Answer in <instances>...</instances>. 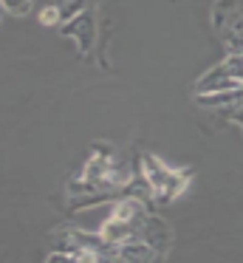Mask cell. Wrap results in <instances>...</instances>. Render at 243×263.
<instances>
[{"instance_id":"obj_2","label":"cell","mask_w":243,"mask_h":263,"mask_svg":"<svg viewBox=\"0 0 243 263\" xmlns=\"http://www.w3.org/2000/svg\"><path fill=\"white\" fill-rule=\"evenodd\" d=\"M235 88H243V82L237 80L229 71V65L220 63L215 71H209L201 82H198V93H212V91H235Z\"/></svg>"},{"instance_id":"obj_1","label":"cell","mask_w":243,"mask_h":263,"mask_svg":"<svg viewBox=\"0 0 243 263\" xmlns=\"http://www.w3.org/2000/svg\"><path fill=\"white\" fill-rule=\"evenodd\" d=\"M144 164L150 167V170H144L147 173V181H150V187L156 190L161 198H173V195H178L181 187L186 184V176L170 170V167H161L156 159H153V156H147Z\"/></svg>"},{"instance_id":"obj_5","label":"cell","mask_w":243,"mask_h":263,"mask_svg":"<svg viewBox=\"0 0 243 263\" xmlns=\"http://www.w3.org/2000/svg\"><path fill=\"white\" fill-rule=\"evenodd\" d=\"M0 9L9 14H28L31 12V0H0Z\"/></svg>"},{"instance_id":"obj_3","label":"cell","mask_w":243,"mask_h":263,"mask_svg":"<svg viewBox=\"0 0 243 263\" xmlns=\"http://www.w3.org/2000/svg\"><path fill=\"white\" fill-rule=\"evenodd\" d=\"M65 34L77 37L82 54H88L90 43H94V20H90V14H77V17H71V23L65 26Z\"/></svg>"},{"instance_id":"obj_4","label":"cell","mask_w":243,"mask_h":263,"mask_svg":"<svg viewBox=\"0 0 243 263\" xmlns=\"http://www.w3.org/2000/svg\"><path fill=\"white\" fill-rule=\"evenodd\" d=\"M85 6H88V0H68V3H60V17L71 20V17H77V14H82Z\"/></svg>"},{"instance_id":"obj_6","label":"cell","mask_w":243,"mask_h":263,"mask_svg":"<svg viewBox=\"0 0 243 263\" xmlns=\"http://www.w3.org/2000/svg\"><path fill=\"white\" fill-rule=\"evenodd\" d=\"M60 6H45L43 12H40V23L43 26H57L60 23Z\"/></svg>"}]
</instances>
